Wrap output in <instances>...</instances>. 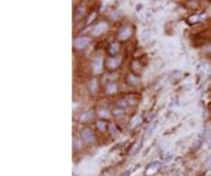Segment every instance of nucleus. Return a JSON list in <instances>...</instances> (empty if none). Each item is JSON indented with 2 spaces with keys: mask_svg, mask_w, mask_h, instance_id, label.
I'll return each instance as SVG.
<instances>
[{
  "mask_svg": "<svg viewBox=\"0 0 211 176\" xmlns=\"http://www.w3.org/2000/svg\"><path fill=\"white\" fill-rule=\"evenodd\" d=\"M131 34H132V30H131L130 27H124V28H121V31L118 32V38L121 41H125V40H128L131 37Z\"/></svg>",
  "mask_w": 211,
  "mask_h": 176,
  "instance_id": "nucleus-1",
  "label": "nucleus"
},
{
  "mask_svg": "<svg viewBox=\"0 0 211 176\" xmlns=\"http://www.w3.org/2000/svg\"><path fill=\"white\" fill-rule=\"evenodd\" d=\"M101 69H103V59H101V56H97V58L93 61V70L97 75V73L101 72Z\"/></svg>",
  "mask_w": 211,
  "mask_h": 176,
  "instance_id": "nucleus-2",
  "label": "nucleus"
},
{
  "mask_svg": "<svg viewBox=\"0 0 211 176\" xmlns=\"http://www.w3.org/2000/svg\"><path fill=\"white\" fill-rule=\"evenodd\" d=\"M107 28H108V26L106 23H99L97 26L93 28V34H94V35H100V34H103L104 31H107Z\"/></svg>",
  "mask_w": 211,
  "mask_h": 176,
  "instance_id": "nucleus-3",
  "label": "nucleus"
},
{
  "mask_svg": "<svg viewBox=\"0 0 211 176\" xmlns=\"http://www.w3.org/2000/svg\"><path fill=\"white\" fill-rule=\"evenodd\" d=\"M87 44H89V38H77V40H75V48L77 49H82V48H85Z\"/></svg>",
  "mask_w": 211,
  "mask_h": 176,
  "instance_id": "nucleus-4",
  "label": "nucleus"
},
{
  "mask_svg": "<svg viewBox=\"0 0 211 176\" xmlns=\"http://www.w3.org/2000/svg\"><path fill=\"white\" fill-rule=\"evenodd\" d=\"M120 62H121V59L117 56V58H108L107 59V66L108 68H111V69H114V68H118Z\"/></svg>",
  "mask_w": 211,
  "mask_h": 176,
  "instance_id": "nucleus-5",
  "label": "nucleus"
},
{
  "mask_svg": "<svg viewBox=\"0 0 211 176\" xmlns=\"http://www.w3.org/2000/svg\"><path fill=\"white\" fill-rule=\"evenodd\" d=\"M82 137H83V139H85V141H87V142H92V141H94V137H93V134L90 133V130H83Z\"/></svg>",
  "mask_w": 211,
  "mask_h": 176,
  "instance_id": "nucleus-6",
  "label": "nucleus"
},
{
  "mask_svg": "<svg viewBox=\"0 0 211 176\" xmlns=\"http://www.w3.org/2000/svg\"><path fill=\"white\" fill-rule=\"evenodd\" d=\"M158 166H159V164H158V162H155V165H153V166H149V169L146 171V175H151V173H153V172L158 169Z\"/></svg>",
  "mask_w": 211,
  "mask_h": 176,
  "instance_id": "nucleus-7",
  "label": "nucleus"
},
{
  "mask_svg": "<svg viewBox=\"0 0 211 176\" xmlns=\"http://www.w3.org/2000/svg\"><path fill=\"white\" fill-rule=\"evenodd\" d=\"M115 89H117V86L114 85V83H110V85L107 86V93H114Z\"/></svg>",
  "mask_w": 211,
  "mask_h": 176,
  "instance_id": "nucleus-8",
  "label": "nucleus"
},
{
  "mask_svg": "<svg viewBox=\"0 0 211 176\" xmlns=\"http://www.w3.org/2000/svg\"><path fill=\"white\" fill-rule=\"evenodd\" d=\"M118 49H120L118 44H113V45H111V48H110V52H111V54H115V52H118Z\"/></svg>",
  "mask_w": 211,
  "mask_h": 176,
  "instance_id": "nucleus-9",
  "label": "nucleus"
},
{
  "mask_svg": "<svg viewBox=\"0 0 211 176\" xmlns=\"http://www.w3.org/2000/svg\"><path fill=\"white\" fill-rule=\"evenodd\" d=\"M89 117H92V113H87L86 116L83 114V116H82V118H80V120H82V121H87V120H90V118H89Z\"/></svg>",
  "mask_w": 211,
  "mask_h": 176,
  "instance_id": "nucleus-10",
  "label": "nucleus"
},
{
  "mask_svg": "<svg viewBox=\"0 0 211 176\" xmlns=\"http://www.w3.org/2000/svg\"><path fill=\"white\" fill-rule=\"evenodd\" d=\"M97 127L100 128L101 131H104V130H106V124H104V123H101V121H99V123H97Z\"/></svg>",
  "mask_w": 211,
  "mask_h": 176,
  "instance_id": "nucleus-11",
  "label": "nucleus"
},
{
  "mask_svg": "<svg viewBox=\"0 0 211 176\" xmlns=\"http://www.w3.org/2000/svg\"><path fill=\"white\" fill-rule=\"evenodd\" d=\"M100 114H101V116H108L107 111H100Z\"/></svg>",
  "mask_w": 211,
  "mask_h": 176,
  "instance_id": "nucleus-12",
  "label": "nucleus"
}]
</instances>
